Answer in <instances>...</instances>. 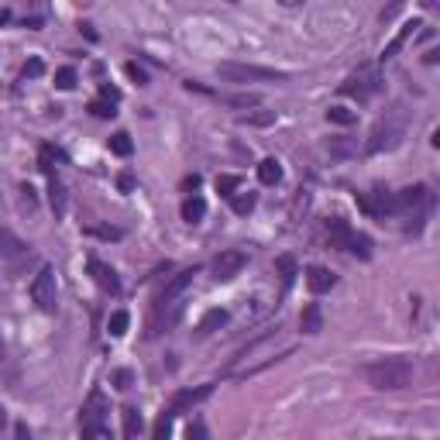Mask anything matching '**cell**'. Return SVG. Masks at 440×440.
<instances>
[{"mask_svg": "<svg viewBox=\"0 0 440 440\" xmlns=\"http://www.w3.org/2000/svg\"><path fill=\"white\" fill-rule=\"evenodd\" d=\"M282 341V330H268V334H262L258 341H251L244 351L234 354V361H231V375L234 378H244V375H255L262 372L265 365H272V361H279L275 358V344Z\"/></svg>", "mask_w": 440, "mask_h": 440, "instance_id": "1", "label": "cell"}, {"mask_svg": "<svg viewBox=\"0 0 440 440\" xmlns=\"http://www.w3.org/2000/svg\"><path fill=\"white\" fill-rule=\"evenodd\" d=\"M365 378L378 392H396V389H406L413 382V361H406V358H382V361H372L365 368Z\"/></svg>", "mask_w": 440, "mask_h": 440, "instance_id": "2", "label": "cell"}, {"mask_svg": "<svg viewBox=\"0 0 440 440\" xmlns=\"http://www.w3.org/2000/svg\"><path fill=\"white\" fill-rule=\"evenodd\" d=\"M392 197H396V214L413 220V224H406V231L419 234L423 231V220L430 217V210H434V189L417 182V186H406L402 193H392Z\"/></svg>", "mask_w": 440, "mask_h": 440, "instance_id": "3", "label": "cell"}, {"mask_svg": "<svg viewBox=\"0 0 440 440\" xmlns=\"http://www.w3.org/2000/svg\"><path fill=\"white\" fill-rule=\"evenodd\" d=\"M110 402L100 389H93L83 402V413H79V434L83 437H110Z\"/></svg>", "mask_w": 440, "mask_h": 440, "instance_id": "4", "label": "cell"}, {"mask_svg": "<svg viewBox=\"0 0 440 440\" xmlns=\"http://www.w3.org/2000/svg\"><path fill=\"white\" fill-rule=\"evenodd\" d=\"M217 76L224 83H282L286 76L275 69L265 66H251V62H220Z\"/></svg>", "mask_w": 440, "mask_h": 440, "instance_id": "5", "label": "cell"}, {"mask_svg": "<svg viewBox=\"0 0 440 440\" xmlns=\"http://www.w3.org/2000/svg\"><path fill=\"white\" fill-rule=\"evenodd\" d=\"M378 89H382V76H378V69L361 66L354 76H348V83L341 87V93H344V97H354L358 104H365V100H372Z\"/></svg>", "mask_w": 440, "mask_h": 440, "instance_id": "6", "label": "cell"}, {"mask_svg": "<svg viewBox=\"0 0 440 440\" xmlns=\"http://www.w3.org/2000/svg\"><path fill=\"white\" fill-rule=\"evenodd\" d=\"M31 299H35V307L42 309V313H55L59 307V292H55V272L42 265L38 268V275L31 279Z\"/></svg>", "mask_w": 440, "mask_h": 440, "instance_id": "7", "label": "cell"}, {"mask_svg": "<svg viewBox=\"0 0 440 440\" xmlns=\"http://www.w3.org/2000/svg\"><path fill=\"white\" fill-rule=\"evenodd\" d=\"M0 258L11 265V268H21L24 262H31V258H35V251H31V244L21 241L14 231L0 227Z\"/></svg>", "mask_w": 440, "mask_h": 440, "instance_id": "8", "label": "cell"}, {"mask_svg": "<svg viewBox=\"0 0 440 440\" xmlns=\"http://www.w3.org/2000/svg\"><path fill=\"white\" fill-rule=\"evenodd\" d=\"M244 265H248V251H241V248L220 251L217 258H214V282H231V279H238L244 272Z\"/></svg>", "mask_w": 440, "mask_h": 440, "instance_id": "9", "label": "cell"}, {"mask_svg": "<svg viewBox=\"0 0 440 440\" xmlns=\"http://www.w3.org/2000/svg\"><path fill=\"white\" fill-rule=\"evenodd\" d=\"M358 207L375 220H385L396 214V197L389 193V189H372V193H361L358 197Z\"/></svg>", "mask_w": 440, "mask_h": 440, "instance_id": "10", "label": "cell"}, {"mask_svg": "<svg viewBox=\"0 0 440 440\" xmlns=\"http://www.w3.org/2000/svg\"><path fill=\"white\" fill-rule=\"evenodd\" d=\"M399 141H402V128H399V124H378L372 131V138L365 141V152L368 155L389 152V148H396Z\"/></svg>", "mask_w": 440, "mask_h": 440, "instance_id": "11", "label": "cell"}, {"mask_svg": "<svg viewBox=\"0 0 440 440\" xmlns=\"http://www.w3.org/2000/svg\"><path fill=\"white\" fill-rule=\"evenodd\" d=\"M214 392V382H207V385H199V389H182V392H176L172 396V402H169V413L172 417H179V413H186V409H193L197 402H203V399Z\"/></svg>", "mask_w": 440, "mask_h": 440, "instance_id": "12", "label": "cell"}, {"mask_svg": "<svg viewBox=\"0 0 440 440\" xmlns=\"http://www.w3.org/2000/svg\"><path fill=\"white\" fill-rule=\"evenodd\" d=\"M89 275L97 279V286L104 289V292H110V296H121V279H117V272H114L110 265H104L100 258H89Z\"/></svg>", "mask_w": 440, "mask_h": 440, "instance_id": "13", "label": "cell"}, {"mask_svg": "<svg viewBox=\"0 0 440 440\" xmlns=\"http://www.w3.org/2000/svg\"><path fill=\"white\" fill-rule=\"evenodd\" d=\"M307 286H309V292L324 296V292H330V289L337 286V275H334L330 268H324V265H309L307 268Z\"/></svg>", "mask_w": 440, "mask_h": 440, "instance_id": "14", "label": "cell"}, {"mask_svg": "<svg viewBox=\"0 0 440 440\" xmlns=\"http://www.w3.org/2000/svg\"><path fill=\"white\" fill-rule=\"evenodd\" d=\"M417 28H423V21H406L402 24V31H399L396 38H392V42L385 45V52H382V59H385V62H389V59H396L399 55V48H402V45L409 42V38H413V35H417Z\"/></svg>", "mask_w": 440, "mask_h": 440, "instance_id": "15", "label": "cell"}, {"mask_svg": "<svg viewBox=\"0 0 440 440\" xmlns=\"http://www.w3.org/2000/svg\"><path fill=\"white\" fill-rule=\"evenodd\" d=\"M193 279H197V268H186V272H179L176 279L165 286V292H162L158 299H182V292L193 286Z\"/></svg>", "mask_w": 440, "mask_h": 440, "instance_id": "16", "label": "cell"}, {"mask_svg": "<svg viewBox=\"0 0 440 440\" xmlns=\"http://www.w3.org/2000/svg\"><path fill=\"white\" fill-rule=\"evenodd\" d=\"M299 327H303V334H320L324 330V309H320V303H307L303 307Z\"/></svg>", "mask_w": 440, "mask_h": 440, "instance_id": "17", "label": "cell"}, {"mask_svg": "<svg viewBox=\"0 0 440 440\" xmlns=\"http://www.w3.org/2000/svg\"><path fill=\"white\" fill-rule=\"evenodd\" d=\"M48 203H52L55 217H66L69 199H66V186L59 182V176H48Z\"/></svg>", "mask_w": 440, "mask_h": 440, "instance_id": "18", "label": "cell"}, {"mask_svg": "<svg viewBox=\"0 0 440 440\" xmlns=\"http://www.w3.org/2000/svg\"><path fill=\"white\" fill-rule=\"evenodd\" d=\"M179 214H182L186 224H199V220L207 217V199L197 197V193H193V197H186V199H182V210H179Z\"/></svg>", "mask_w": 440, "mask_h": 440, "instance_id": "19", "label": "cell"}, {"mask_svg": "<svg viewBox=\"0 0 440 440\" xmlns=\"http://www.w3.org/2000/svg\"><path fill=\"white\" fill-rule=\"evenodd\" d=\"M258 179H262V186H279L282 182V165L275 158H262L258 162Z\"/></svg>", "mask_w": 440, "mask_h": 440, "instance_id": "20", "label": "cell"}, {"mask_svg": "<svg viewBox=\"0 0 440 440\" xmlns=\"http://www.w3.org/2000/svg\"><path fill=\"white\" fill-rule=\"evenodd\" d=\"M344 248H348L351 255H358V258H372V238H368V234H358V231H351V238L344 241Z\"/></svg>", "mask_w": 440, "mask_h": 440, "instance_id": "21", "label": "cell"}, {"mask_svg": "<svg viewBox=\"0 0 440 440\" xmlns=\"http://www.w3.org/2000/svg\"><path fill=\"white\" fill-rule=\"evenodd\" d=\"M327 152L334 155V158H351V155H358V141H354V138H330Z\"/></svg>", "mask_w": 440, "mask_h": 440, "instance_id": "22", "label": "cell"}, {"mask_svg": "<svg viewBox=\"0 0 440 440\" xmlns=\"http://www.w3.org/2000/svg\"><path fill=\"white\" fill-rule=\"evenodd\" d=\"M128 324H131V313H128V309H114L107 320L110 337H124V334H128Z\"/></svg>", "mask_w": 440, "mask_h": 440, "instance_id": "23", "label": "cell"}, {"mask_svg": "<svg viewBox=\"0 0 440 440\" xmlns=\"http://www.w3.org/2000/svg\"><path fill=\"white\" fill-rule=\"evenodd\" d=\"M275 272H279L282 286H292V279L299 275V268H296V258H289V255H279V258H275Z\"/></svg>", "mask_w": 440, "mask_h": 440, "instance_id": "24", "label": "cell"}, {"mask_svg": "<svg viewBox=\"0 0 440 440\" xmlns=\"http://www.w3.org/2000/svg\"><path fill=\"white\" fill-rule=\"evenodd\" d=\"M121 417H124V437H138V434L145 430V419H141V413H138L134 406H128Z\"/></svg>", "mask_w": 440, "mask_h": 440, "instance_id": "25", "label": "cell"}, {"mask_svg": "<svg viewBox=\"0 0 440 440\" xmlns=\"http://www.w3.org/2000/svg\"><path fill=\"white\" fill-rule=\"evenodd\" d=\"M227 324V309H210L203 320H199V334L207 337V334H214L217 327H224Z\"/></svg>", "mask_w": 440, "mask_h": 440, "instance_id": "26", "label": "cell"}, {"mask_svg": "<svg viewBox=\"0 0 440 440\" xmlns=\"http://www.w3.org/2000/svg\"><path fill=\"white\" fill-rule=\"evenodd\" d=\"M110 152L117 155V158H128V155L134 152V141L128 131H117L114 138H110Z\"/></svg>", "mask_w": 440, "mask_h": 440, "instance_id": "27", "label": "cell"}, {"mask_svg": "<svg viewBox=\"0 0 440 440\" xmlns=\"http://www.w3.org/2000/svg\"><path fill=\"white\" fill-rule=\"evenodd\" d=\"M327 231H330V238L341 244V248H344V241L351 238V227H348V224H344L341 217H330V220H327Z\"/></svg>", "mask_w": 440, "mask_h": 440, "instance_id": "28", "label": "cell"}, {"mask_svg": "<svg viewBox=\"0 0 440 440\" xmlns=\"http://www.w3.org/2000/svg\"><path fill=\"white\" fill-rule=\"evenodd\" d=\"M255 203H258V197H255V193H234V197H231V207H234V214H251V210H255Z\"/></svg>", "mask_w": 440, "mask_h": 440, "instance_id": "29", "label": "cell"}, {"mask_svg": "<svg viewBox=\"0 0 440 440\" xmlns=\"http://www.w3.org/2000/svg\"><path fill=\"white\" fill-rule=\"evenodd\" d=\"M327 121H330V124H341V128H348V124H354V121H358V114H354V110H348V107H330L327 110Z\"/></svg>", "mask_w": 440, "mask_h": 440, "instance_id": "30", "label": "cell"}, {"mask_svg": "<svg viewBox=\"0 0 440 440\" xmlns=\"http://www.w3.org/2000/svg\"><path fill=\"white\" fill-rule=\"evenodd\" d=\"M238 186H241V176H231V172H224V176H217V193L220 197H234L238 193Z\"/></svg>", "mask_w": 440, "mask_h": 440, "instance_id": "31", "label": "cell"}, {"mask_svg": "<svg viewBox=\"0 0 440 440\" xmlns=\"http://www.w3.org/2000/svg\"><path fill=\"white\" fill-rule=\"evenodd\" d=\"M275 121V110H258V114H244L241 124H255V128H268Z\"/></svg>", "mask_w": 440, "mask_h": 440, "instance_id": "32", "label": "cell"}, {"mask_svg": "<svg viewBox=\"0 0 440 440\" xmlns=\"http://www.w3.org/2000/svg\"><path fill=\"white\" fill-rule=\"evenodd\" d=\"M76 79H79V76H76V69L72 66H62L59 72H55V87L59 89H72L76 87Z\"/></svg>", "mask_w": 440, "mask_h": 440, "instance_id": "33", "label": "cell"}, {"mask_svg": "<svg viewBox=\"0 0 440 440\" xmlns=\"http://www.w3.org/2000/svg\"><path fill=\"white\" fill-rule=\"evenodd\" d=\"M89 110H93L97 117H114V114H117V110H114V100H93Z\"/></svg>", "mask_w": 440, "mask_h": 440, "instance_id": "34", "label": "cell"}, {"mask_svg": "<svg viewBox=\"0 0 440 440\" xmlns=\"http://www.w3.org/2000/svg\"><path fill=\"white\" fill-rule=\"evenodd\" d=\"M52 155H55V152H52L48 145H45L42 152H38V165H42V172H45V176H55V165H52Z\"/></svg>", "mask_w": 440, "mask_h": 440, "instance_id": "35", "label": "cell"}, {"mask_svg": "<svg viewBox=\"0 0 440 440\" xmlns=\"http://www.w3.org/2000/svg\"><path fill=\"white\" fill-rule=\"evenodd\" d=\"M97 238H104V241H117V238H124V231L121 227H89Z\"/></svg>", "mask_w": 440, "mask_h": 440, "instance_id": "36", "label": "cell"}, {"mask_svg": "<svg viewBox=\"0 0 440 440\" xmlns=\"http://www.w3.org/2000/svg\"><path fill=\"white\" fill-rule=\"evenodd\" d=\"M169 430H172V413L165 409V413H162V419L155 423V437H169Z\"/></svg>", "mask_w": 440, "mask_h": 440, "instance_id": "37", "label": "cell"}, {"mask_svg": "<svg viewBox=\"0 0 440 440\" xmlns=\"http://www.w3.org/2000/svg\"><path fill=\"white\" fill-rule=\"evenodd\" d=\"M227 104H231V107H258V97H255V93H241V97H231Z\"/></svg>", "mask_w": 440, "mask_h": 440, "instance_id": "38", "label": "cell"}, {"mask_svg": "<svg viewBox=\"0 0 440 440\" xmlns=\"http://www.w3.org/2000/svg\"><path fill=\"white\" fill-rule=\"evenodd\" d=\"M128 76H131L134 83H138V87H145V83H148V72H145V69L138 66V62H128Z\"/></svg>", "mask_w": 440, "mask_h": 440, "instance_id": "39", "label": "cell"}, {"mask_svg": "<svg viewBox=\"0 0 440 440\" xmlns=\"http://www.w3.org/2000/svg\"><path fill=\"white\" fill-rule=\"evenodd\" d=\"M42 72H45V62H42V59H31V62L24 66V79H28V76H31V79H38Z\"/></svg>", "mask_w": 440, "mask_h": 440, "instance_id": "40", "label": "cell"}, {"mask_svg": "<svg viewBox=\"0 0 440 440\" xmlns=\"http://www.w3.org/2000/svg\"><path fill=\"white\" fill-rule=\"evenodd\" d=\"M114 382H117V389H131V372L128 368H121V372H114Z\"/></svg>", "mask_w": 440, "mask_h": 440, "instance_id": "41", "label": "cell"}, {"mask_svg": "<svg viewBox=\"0 0 440 440\" xmlns=\"http://www.w3.org/2000/svg\"><path fill=\"white\" fill-rule=\"evenodd\" d=\"M21 199H24V207H28V210H35V207H38V199H35V189H31V186H21Z\"/></svg>", "mask_w": 440, "mask_h": 440, "instance_id": "42", "label": "cell"}, {"mask_svg": "<svg viewBox=\"0 0 440 440\" xmlns=\"http://www.w3.org/2000/svg\"><path fill=\"white\" fill-rule=\"evenodd\" d=\"M117 186H121V193H131V189H134V176H131V172H121V176H117Z\"/></svg>", "mask_w": 440, "mask_h": 440, "instance_id": "43", "label": "cell"}, {"mask_svg": "<svg viewBox=\"0 0 440 440\" xmlns=\"http://www.w3.org/2000/svg\"><path fill=\"white\" fill-rule=\"evenodd\" d=\"M402 4H406V0H392V4H389V7L382 11V21H392V18L399 14V7H402Z\"/></svg>", "mask_w": 440, "mask_h": 440, "instance_id": "44", "label": "cell"}, {"mask_svg": "<svg viewBox=\"0 0 440 440\" xmlns=\"http://www.w3.org/2000/svg\"><path fill=\"white\" fill-rule=\"evenodd\" d=\"M100 97H104V100H114V104L121 100V93H117V89L110 87V83H104V87H100Z\"/></svg>", "mask_w": 440, "mask_h": 440, "instance_id": "45", "label": "cell"}, {"mask_svg": "<svg viewBox=\"0 0 440 440\" xmlns=\"http://www.w3.org/2000/svg\"><path fill=\"white\" fill-rule=\"evenodd\" d=\"M186 437H207V427H203V423H189V430H186Z\"/></svg>", "mask_w": 440, "mask_h": 440, "instance_id": "46", "label": "cell"}, {"mask_svg": "<svg viewBox=\"0 0 440 440\" xmlns=\"http://www.w3.org/2000/svg\"><path fill=\"white\" fill-rule=\"evenodd\" d=\"M28 7H35V11H45V0H28Z\"/></svg>", "mask_w": 440, "mask_h": 440, "instance_id": "47", "label": "cell"}, {"mask_svg": "<svg viewBox=\"0 0 440 440\" xmlns=\"http://www.w3.org/2000/svg\"><path fill=\"white\" fill-rule=\"evenodd\" d=\"M4 423H7V409L0 406V430H4Z\"/></svg>", "mask_w": 440, "mask_h": 440, "instance_id": "48", "label": "cell"}, {"mask_svg": "<svg viewBox=\"0 0 440 440\" xmlns=\"http://www.w3.org/2000/svg\"><path fill=\"white\" fill-rule=\"evenodd\" d=\"M0 358H4V341H0Z\"/></svg>", "mask_w": 440, "mask_h": 440, "instance_id": "49", "label": "cell"}]
</instances>
